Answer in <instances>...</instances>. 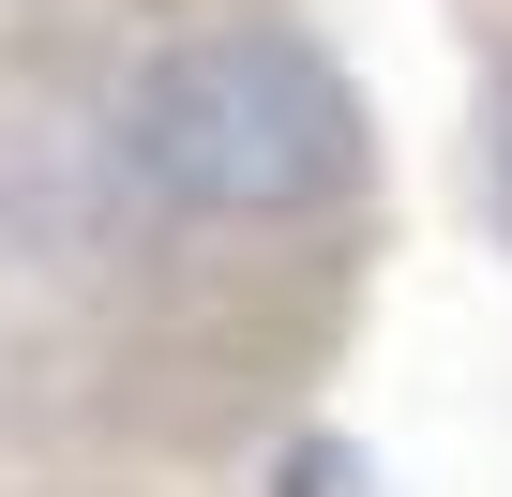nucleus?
I'll list each match as a JSON object with an SVG mask.
<instances>
[{
  "mask_svg": "<svg viewBox=\"0 0 512 497\" xmlns=\"http://www.w3.org/2000/svg\"><path fill=\"white\" fill-rule=\"evenodd\" d=\"M121 166L166 211L272 226V211H317V196L362 181V91L332 76V46H302L272 16H211V31H181V46L136 61Z\"/></svg>",
  "mask_w": 512,
  "mask_h": 497,
  "instance_id": "obj_1",
  "label": "nucleus"
},
{
  "mask_svg": "<svg viewBox=\"0 0 512 497\" xmlns=\"http://www.w3.org/2000/svg\"><path fill=\"white\" fill-rule=\"evenodd\" d=\"M497 211H512V91H497Z\"/></svg>",
  "mask_w": 512,
  "mask_h": 497,
  "instance_id": "obj_2",
  "label": "nucleus"
}]
</instances>
